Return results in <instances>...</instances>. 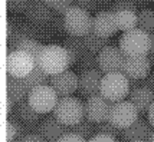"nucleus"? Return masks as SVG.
I'll use <instances>...</instances> for the list:
<instances>
[{
    "mask_svg": "<svg viewBox=\"0 0 154 142\" xmlns=\"http://www.w3.org/2000/svg\"><path fill=\"white\" fill-rule=\"evenodd\" d=\"M38 65L49 76L58 75L60 72L68 70V68L71 66L69 53H68V50L63 46L45 45V47L42 49L39 58H38Z\"/></svg>",
    "mask_w": 154,
    "mask_h": 142,
    "instance_id": "nucleus-1",
    "label": "nucleus"
},
{
    "mask_svg": "<svg viewBox=\"0 0 154 142\" xmlns=\"http://www.w3.org/2000/svg\"><path fill=\"white\" fill-rule=\"evenodd\" d=\"M118 43L125 56H147L151 50V34L135 27L121 34Z\"/></svg>",
    "mask_w": 154,
    "mask_h": 142,
    "instance_id": "nucleus-2",
    "label": "nucleus"
},
{
    "mask_svg": "<svg viewBox=\"0 0 154 142\" xmlns=\"http://www.w3.org/2000/svg\"><path fill=\"white\" fill-rule=\"evenodd\" d=\"M130 79L122 72L105 73L102 76L100 95L104 96L108 102H120L130 95Z\"/></svg>",
    "mask_w": 154,
    "mask_h": 142,
    "instance_id": "nucleus-3",
    "label": "nucleus"
},
{
    "mask_svg": "<svg viewBox=\"0 0 154 142\" xmlns=\"http://www.w3.org/2000/svg\"><path fill=\"white\" fill-rule=\"evenodd\" d=\"M54 116L59 119L63 125L72 126L79 123L85 116V106L84 103L74 96L60 98L54 109Z\"/></svg>",
    "mask_w": 154,
    "mask_h": 142,
    "instance_id": "nucleus-4",
    "label": "nucleus"
},
{
    "mask_svg": "<svg viewBox=\"0 0 154 142\" xmlns=\"http://www.w3.org/2000/svg\"><path fill=\"white\" fill-rule=\"evenodd\" d=\"M94 17H91L89 12L78 6H72L65 12V27L66 33L71 36L84 37L88 32L92 30Z\"/></svg>",
    "mask_w": 154,
    "mask_h": 142,
    "instance_id": "nucleus-5",
    "label": "nucleus"
},
{
    "mask_svg": "<svg viewBox=\"0 0 154 142\" xmlns=\"http://www.w3.org/2000/svg\"><path fill=\"white\" fill-rule=\"evenodd\" d=\"M38 62L30 53L25 50H12L6 56V73L16 78H26L35 69Z\"/></svg>",
    "mask_w": 154,
    "mask_h": 142,
    "instance_id": "nucleus-6",
    "label": "nucleus"
},
{
    "mask_svg": "<svg viewBox=\"0 0 154 142\" xmlns=\"http://www.w3.org/2000/svg\"><path fill=\"white\" fill-rule=\"evenodd\" d=\"M58 98H59L58 93L55 92V89L51 85H42L30 90L27 101L36 112L43 115V114H49L54 111L59 101Z\"/></svg>",
    "mask_w": 154,
    "mask_h": 142,
    "instance_id": "nucleus-7",
    "label": "nucleus"
},
{
    "mask_svg": "<svg viewBox=\"0 0 154 142\" xmlns=\"http://www.w3.org/2000/svg\"><path fill=\"white\" fill-rule=\"evenodd\" d=\"M137 119H138V111L130 101H120L111 105L108 121L121 131L128 128Z\"/></svg>",
    "mask_w": 154,
    "mask_h": 142,
    "instance_id": "nucleus-8",
    "label": "nucleus"
},
{
    "mask_svg": "<svg viewBox=\"0 0 154 142\" xmlns=\"http://www.w3.org/2000/svg\"><path fill=\"white\" fill-rule=\"evenodd\" d=\"M125 55L122 53L120 47L107 46L98 53V66L100 70L104 73H112V72H122L124 63H125Z\"/></svg>",
    "mask_w": 154,
    "mask_h": 142,
    "instance_id": "nucleus-9",
    "label": "nucleus"
},
{
    "mask_svg": "<svg viewBox=\"0 0 154 142\" xmlns=\"http://www.w3.org/2000/svg\"><path fill=\"white\" fill-rule=\"evenodd\" d=\"M85 106V118L92 123H100V122L108 121L111 105L109 102L101 96V95H94L87 98V102L84 103Z\"/></svg>",
    "mask_w": 154,
    "mask_h": 142,
    "instance_id": "nucleus-10",
    "label": "nucleus"
},
{
    "mask_svg": "<svg viewBox=\"0 0 154 142\" xmlns=\"http://www.w3.org/2000/svg\"><path fill=\"white\" fill-rule=\"evenodd\" d=\"M151 62L148 56H127L122 68V73L130 81H144L150 75Z\"/></svg>",
    "mask_w": 154,
    "mask_h": 142,
    "instance_id": "nucleus-11",
    "label": "nucleus"
},
{
    "mask_svg": "<svg viewBox=\"0 0 154 142\" xmlns=\"http://www.w3.org/2000/svg\"><path fill=\"white\" fill-rule=\"evenodd\" d=\"M78 82L79 79L72 70H65L58 75H52L49 85L55 89L59 98H65L78 90Z\"/></svg>",
    "mask_w": 154,
    "mask_h": 142,
    "instance_id": "nucleus-12",
    "label": "nucleus"
},
{
    "mask_svg": "<svg viewBox=\"0 0 154 142\" xmlns=\"http://www.w3.org/2000/svg\"><path fill=\"white\" fill-rule=\"evenodd\" d=\"M23 14L35 25H49L55 12L48 6L45 0H27L26 10Z\"/></svg>",
    "mask_w": 154,
    "mask_h": 142,
    "instance_id": "nucleus-13",
    "label": "nucleus"
},
{
    "mask_svg": "<svg viewBox=\"0 0 154 142\" xmlns=\"http://www.w3.org/2000/svg\"><path fill=\"white\" fill-rule=\"evenodd\" d=\"M92 29L94 32L102 36V37H111L114 36L120 29L117 25V19H115V13L109 12V10H101L94 16V23H92Z\"/></svg>",
    "mask_w": 154,
    "mask_h": 142,
    "instance_id": "nucleus-14",
    "label": "nucleus"
},
{
    "mask_svg": "<svg viewBox=\"0 0 154 142\" xmlns=\"http://www.w3.org/2000/svg\"><path fill=\"white\" fill-rule=\"evenodd\" d=\"M78 90L82 96L89 98L94 95H100L101 90V82H102V75L98 69L94 70H87V72H81L78 76Z\"/></svg>",
    "mask_w": 154,
    "mask_h": 142,
    "instance_id": "nucleus-15",
    "label": "nucleus"
},
{
    "mask_svg": "<svg viewBox=\"0 0 154 142\" xmlns=\"http://www.w3.org/2000/svg\"><path fill=\"white\" fill-rule=\"evenodd\" d=\"M38 134L46 142H58L65 134H68V126L55 116H48L42 122H39Z\"/></svg>",
    "mask_w": 154,
    "mask_h": 142,
    "instance_id": "nucleus-16",
    "label": "nucleus"
},
{
    "mask_svg": "<svg viewBox=\"0 0 154 142\" xmlns=\"http://www.w3.org/2000/svg\"><path fill=\"white\" fill-rule=\"evenodd\" d=\"M151 134H153L151 123L138 118L128 128L122 129V135L121 136L128 142H137V141H148Z\"/></svg>",
    "mask_w": 154,
    "mask_h": 142,
    "instance_id": "nucleus-17",
    "label": "nucleus"
},
{
    "mask_svg": "<svg viewBox=\"0 0 154 142\" xmlns=\"http://www.w3.org/2000/svg\"><path fill=\"white\" fill-rule=\"evenodd\" d=\"M6 88H7V98L13 99L16 103L22 101H26L32 89L29 88L25 78H16L12 75L6 76Z\"/></svg>",
    "mask_w": 154,
    "mask_h": 142,
    "instance_id": "nucleus-18",
    "label": "nucleus"
},
{
    "mask_svg": "<svg viewBox=\"0 0 154 142\" xmlns=\"http://www.w3.org/2000/svg\"><path fill=\"white\" fill-rule=\"evenodd\" d=\"M130 102L134 105L138 114H147L154 103V93L146 86H138L130 90Z\"/></svg>",
    "mask_w": 154,
    "mask_h": 142,
    "instance_id": "nucleus-19",
    "label": "nucleus"
},
{
    "mask_svg": "<svg viewBox=\"0 0 154 142\" xmlns=\"http://www.w3.org/2000/svg\"><path fill=\"white\" fill-rule=\"evenodd\" d=\"M13 115H14V118H16V121L23 122V123H39V118H40V114L36 112V111L32 108V105L29 103L27 99L26 101L19 102V103L16 105V109H14ZM12 116H10V118H12ZM12 121H13V119H12Z\"/></svg>",
    "mask_w": 154,
    "mask_h": 142,
    "instance_id": "nucleus-20",
    "label": "nucleus"
},
{
    "mask_svg": "<svg viewBox=\"0 0 154 142\" xmlns=\"http://www.w3.org/2000/svg\"><path fill=\"white\" fill-rule=\"evenodd\" d=\"M63 47L66 49L68 53H69L71 66L75 65L81 56L87 52V47H85V43H84V37H79V36H71L69 34L68 37H65Z\"/></svg>",
    "mask_w": 154,
    "mask_h": 142,
    "instance_id": "nucleus-21",
    "label": "nucleus"
},
{
    "mask_svg": "<svg viewBox=\"0 0 154 142\" xmlns=\"http://www.w3.org/2000/svg\"><path fill=\"white\" fill-rule=\"evenodd\" d=\"M118 29L122 32H128L131 29H135L138 26V14L134 10H120L115 13Z\"/></svg>",
    "mask_w": 154,
    "mask_h": 142,
    "instance_id": "nucleus-22",
    "label": "nucleus"
},
{
    "mask_svg": "<svg viewBox=\"0 0 154 142\" xmlns=\"http://www.w3.org/2000/svg\"><path fill=\"white\" fill-rule=\"evenodd\" d=\"M84 43H85V47L87 50L92 52V53H100L102 49H105L107 46H109V42H108V37H102L100 34L94 32V29L91 32H88L85 36H84Z\"/></svg>",
    "mask_w": 154,
    "mask_h": 142,
    "instance_id": "nucleus-23",
    "label": "nucleus"
},
{
    "mask_svg": "<svg viewBox=\"0 0 154 142\" xmlns=\"http://www.w3.org/2000/svg\"><path fill=\"white\" fill-rule=\"evenodd\" d=\"M25 81H26V83L29 85V88L33 89V88H36V86L48 85V83L51 82V76H49L46 72H43V69L40 68L39 65H36L33 70L25 78Z\"/></svg>",
    "mask_w": 154,
    "mask_h": 142,
    "instance_id": "nucleus-24",
    "label": "nucleus"
},
{
    "mask_svg": "<svg viewBox=\"0 0 154 142\" xmlns=\"http://www.w3.org/2000/svg\"><path fill=\"white\" fill-rule=\"evenodd\" d=\"M45 47V45H42L38 39H33V37H26V39H23V40H20L16 46H14L13 50H25L27 53H30L33 56L36 62H38V58H39L40 52H42V49Z\"/></svg>",
    "mask_w": 154,
    "mask_h": 142,
    "instance_id": "nucleus-25",
    "label": "nucleus"
},
{
    "mask_svg": "<svg viewBox=\"0 0 154 142\" xmlns=\"http://www.w3.org/2000/svg\"><path fill=\"white\" fill-rule=\"evenodd\" d=\"M141 30L147 32V33L153 34L154 33V12L151 9H143L138 13V26Z\"/></svg>",
    "mask_w": 154,
    "mask_h": 142,
    "instance_id": "nucleus-26",
    "label": "nucleus"
},
{
    "mask_svg": "<svg viewBox=\"0 0 154 142\" xmlns=\"http://www.w3.org/2000/svg\"><path fill=\"white\" fill-rule=\"evenodd\" d=\"M76 66H78V69H79L81 72H87V70L100 69V66H98V55L87 50V52H85V53L78 59Z\"/></svg>",
    "mask_w": 154,
    "mask_h": 142,
    "instance_id": "nucleus-27",
    "label": "nucleus"
},
{
    "mask_svg": "<svg viewBox=\"0 0 154 142\" xmlns=\"http://www.w3.org/2000/svg\"><path fill=\"white\" fill-rule=\"evenodd\" d=\"M69 129H71V132H74L76 135L82 136L84 139H91L94 135H97V132H95V125L92 122H89L88 119L87 121L82 119L79 123L69 126Z\"/></svg>",
    "mask_w": 154,
    "mask_h": 142,
    "instance_id": "nucleus-28",
    "label": "nucleus"
},
{
    "mask_svg": "<svg viewBox=\"0 0 154 142\" xmlns=\"http://www.w3.org/2000/svg\"><path fill=\"white\" fill-rule=\"evenodd\" d=\"M95 132L97 134H102V135H109V136H112V138H117V136L122 135V131L120 128H117L115 125H112L109 121L95 123Z\"/></svg>",
    "mask_w": 154,
    "mask_h": 142,
    "instance_id": "nucleus-29",
    "label": "nucleus"
},
{
    "mask_svg": "<svg viewBox=\"0 0 154 142\" xmlns=\"http://www.w3.org/2000/svg\"><path fill=\"white\" fill-rule=\"evenodd\" d=\"M134 10L137 12V3H135L134 0H115L114 3L111 4V6L105 9V10H109V12H112V13H117V12H120V10Z\"/></svg>",
    "mask_w": 154,
    "mask_h": 142,
    "instance_id": "nucleus-30",
    "label": "nucleus"
},
{
    "mask_svg": "<svg viewBox=\"0 0 154 142\" xmlns=\"http://www.w3.org/2000/svg\"><path fill=\"white\" fill-rule=\"evenodd\" d=\"M46 4L56 13H65L74 4V0H45Z\"/></svg>",
    "mask_w": 154,
    "mask_h": 142,
    "instance_id": "nucleus-31",
    "label": "nucleus"
},
{
    "mask_svg": "<svg viewBox=\"0 0 154 142\" xmlns=\"http://www.w3.org/2000/svg\"><path fill=\"white\" fill-rule=\"evenodd\" d=\"M49 26L52 27V30L56 33H66V27H65V13H56L55 12L52 20L49 23Z\"/></svg>",
    "mask_w": 154,
    "mask_h": 142,
    "instance_id": "nucleus-32",
    "label": "nucleus"
},
{
    "mask_svg": "<svg viewBox=\"0 0 154 142\" xmlns=\"http://www.w3.org/2000/svg\"><path fill=\"white\" fill-rule=\"evenodd\" d=\"M27 6V1H22V0H6V7L9 12L12 13H25Z\"/></svg>",
    "mask_w": 154,
    "mask_h": 142,
    "instance_id": "nucleus-33",
    "label": "nucleus"
},
{
    "mask_svg": "<svg viewBox=\"0 0 154 142\" xmlns=\"http://www.w3.org/2000/svg\"><path fill=\"white\" fill-rule=\"evenodd\" d=\"M100 0H74V6H78L87 12H92L98 9Z\"/></svg>",
    "mask_w": 154,
    "mask_h": 142,
    "instance_id": "nucleus-34",
    "label": "nucleus"
},
{
    "mask_svg": "<svg viewBox=\"0 0 154 142\" xmlns=\"http://www.w3.org/2000/svg\"><path fill=\"white\" fill-rule=\"evenodd\" d=\"M7 142H14L17 139V123L12 119H7Z\"/></svg>",
    "mask_w": 154,
    "mask_h": 142,
    "instance_id": "nucleus-35",
    "label": "nucleus"
},
{
    "mask_svg": "<svg viewBox=\"0 0 154 142\" xmlns=\"http://www.w3.org/2000/svg\"><path fill=\"white\" fill-rule=\"evenodd\" d=\"M58 142H87V139H84L82 136L76 135V134H74V132H68V134H65V135L60 138Z\"/></svg>",
    "mask_w": 154,
    "mask_h": 142,
    "instance_id": "nucleus-36",
    "label": "nucleus"
},
{
    "mask_svg": "<svg viewBox=\"0 0 154 142\" xmlns=\"http://www.w3.org/2000/svg\"><path fill=\"white\" fill-rule=\"evenodd\" d=\"M88 142H118L115 138L109 135H102V134H97L91 139H88Z\"/></svg>",
    "mask_w": 154,
    "mask_h": 142,
    "instance_id": "nucleus-37",
    "label": "nucleus"
},
{
    "mask_svg": "<svg viewBox=\"0 0 154 142\" xmlns=\"http://www.w3.org/2000/svg\"><path fill=\"white\" fill-rule=\"evenodd\" d=\"M20 142H46V141H45V139H43L39 134H30V135L25 136V138H23Z\"/></svg>",
    "mask_w": 154,
    "mask_h": 142,
    "instance_id": "nucleus-38",
    "label": "nucleus"
},
{
    "mask_svg": "<svg viewBox=\"0 0 154 142\" xmlns=\"http://www.w3.org/2000/svg\"><path fill=\"white\" fill-rule=\"evenodd\" d=\"M141 86H146V88H148L154 93V75H148L147 78L143 81Z\"/></svg>",
    "mask_w": 154,
    "mask_h": 142,
    "instance_id": "nucleus-39",
    "label": "nucleus"
},
{
    "mask_svg": "<svg viewBox=\"0 0 154 142\" xmlns=\"http://www.w3.org/2000/svg\"><path fill=\"white\" fill-rule=\"evenodd\" d=\"M147 115H148V122L151 123V126H154V103L151 105V108L148 109Z\"/></svg>",
    "mask_w": 154,
    "mask_h": 142,
    "instance_id": "nucleus-40",
    "label": "nucleus"
},
{
    "mask_svg": "<svg viewBox=\"0 0 154 142\" xmlns=\"http://www.w3.org/2000/svg\"><path fill=\"white\" fill-rule=\"evenodd\" d=\"M151 52L154 53V33L151 34Z\"/></svg>",
    "mask_w": 154,
    "mask_h": 142,
    "instance_id": "nucleus-41",
    "label": "nucleus"
},
{
    "mask_svg": "<svg viewBox=\"0 0 154 142\" xmlns=\"http://www.w3.org/2000/svg\"><path fill=\"white\" fill-rule=\"evenodd\" d=\"M148 142H154V131H153V134H151V136H150V139H148Z\"/></svg>",
    "mask_w": 154,
    "mask_h": 142,
    "instance_id": "nucleus-42",
    "label": "nucleus"
},
{
    "mask_svg": "<svg viewBox=\"0 0 154 142\" xmlns=\"http://www.w3.org/2000/svg\"><path fill=\"white\" fill-rule=\"evenodd\" d=\"M137 142H148V141H137Z\"/></svg>",
    "mask_w": 154,
    "mask_h": 142,
    "instance_id": "nucleus-43",
    "label": "nucleus"
},
{
    "mask_svg": "<svg viewBox=\"0 0 154 142\" xmlns=\"http://www.w3.org/2000/svg\"><path fill=\"white\" fill-rule=\"evenodd\" d=\"M100 1H107V0H100Z\"/></svg>",
    "mask_w": 154,
    "mask_h": 142,
    "instance_id": "nucleus-44",
    "label": "nucleus"
},
{
    "mask_svg": "<svg viewBox=\"0 0 154 142\" xmlns=\"http://www.w3.org/2000/svg\"><path fill=\"white\" fill-rule=\"evenodd\" d=\"M22 1H27V0H22Z\"/></svg>",
    "mask_w": 154,
    "mask_h": 142,
    "instance_id": "nucleus-45",
    "label": "nucleus"
}]
</instances>
